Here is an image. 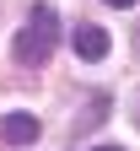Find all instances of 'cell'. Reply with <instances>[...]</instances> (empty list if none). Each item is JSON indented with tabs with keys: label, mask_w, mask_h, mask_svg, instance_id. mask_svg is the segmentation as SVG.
<instances>
[{
	"label": "cell",
	"mask_w": 140,
	"mask_h": 151,
	"mask_svg": "<svg viewBox=\"0 0 140 151\" xmlns=\"http://www.w3.org/2000/svg\"><path fill=\"white\" fill-rule=\"evenodd\" d=\"M38 124L32 113H6V119H0V146H32L38 140Z\"/></svg>",
	"instance_id": "3"
},
{
	"label": "cell",
	"mask_w": 140,
	"mask_h": 151,
	"mask_svg": "<svg viewBox=\"0 0 140 151\" xmlns=\"http://www.w3.org/2000/svg\"><path fill=\"white\" fill-rule=\"evenodd\" d=\"M108 6H118V11H129V6H135V0H108Z\"/></svg>",
	"instance_id": "4"
},
{
	"label": "cell",
	"mask_w": 140,
	"mask_h": 151,
	"mask_svg": "<svg viewBox=\"0 0 140 151\" xmlns=\"http://www.w3.org/2000/svg\"><path fill=\"white\" fill-rule=\"evenodd\" d=\"M135 43H140V38H135Z\"/></svg>",
	"instance_id": "7"
},
{
	"label": "cell",
	"mask_w": 140,
	"mask_h": 151,
	"mask_svg": "<svg viewBox=\"0 0 140 151\" xmlns=\"http://www.w3.org/2000/svg\"><path fill=\"white\" fill-rule=\"evenodd\" d=\"M70 49L81 54L86 65H97V60H108V49H113V38H108V27H97V22H81L70 32Z\"/></svg>",
	"instance_id": "2"
},
{
	"label": "cell",
	"mask_w": 140,
	"mask_h": 151,
	"mask_svg": "<svg viewBox=\"0 0 140 151\" xmlns=\"http://www.w3.org/2000/svg\"><path fill=\"white\" fill-rule=\"evenodd\" d=\"M97 151H118V146H97Z\"/></svg>",
	"instance_id": "6"
},
{
	"label": "cell",
	"mask_w": 140,
	"mask_h": 151,
	"mask_svg": "<svg viewBox=\"0 0 140 151\" xmlns=\"http://www.w3.org/2000/svg\"><path fill=\"white\" fill-rule=\"evenodd\" d=\"M135 124H140V92H135Z\"/></svg>",
	"instance_id": "5"
},
{
	"label": "cell",
	"mask_w": 140,
	"mask_h": 151,
	"mask_svg": "<svg viewBox=\"0 0 140 151\" xmlns=\"http://www.w3.org/2000/svg\"><path fill=\"white\" fill-rule=\"evenodd\" d=\"M59 49V11L54 6H38L27 11V22H22V32H16V43H11V54H16V65H27V70H38V65H49V54Z\"/></svg>",
	"instance_id": "1"
}]
</instances>
